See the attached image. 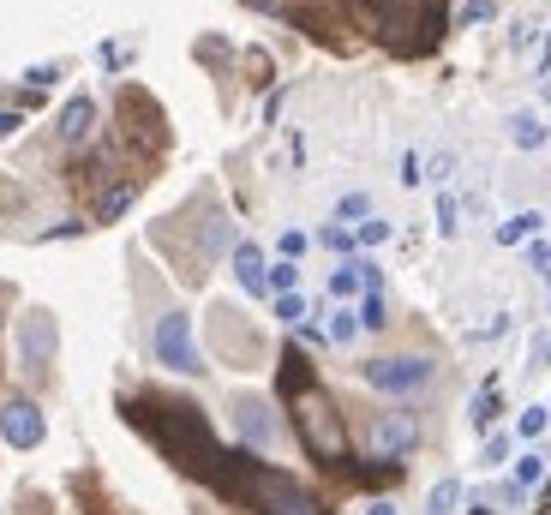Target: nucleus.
Returning a JSON list of instances; mask_svg holds the SVG:
<instances>
[{
	"mask_svg": "<svg viewBox=\"0 0 551 515\" xmlns=\"http://www.w3.org/2000/svg\"><path fill=\"white\" fill-rule=\"evenodd\" d=\"M126 420H132L138 432H150V438H156V450H162L174 468H186V474H204V480H216V474H222L216 432H210V420H204L192 402L144 396V402H126Z\"/></svg>",
	"mask_w": 551,
	"mask_h": 515,
	"instance_id": "obj_1",
	"label": "nucleus"
},
{
	"mask_svg": "<svg viewBox=\"0 0 551 515\" xmlns=\"http://www.w3.org/2000/svg\"><path fill=\"white\" fill-rule=\"evenodd\" d=\"M216 492H228V498L252 504L258 515H324V504H318V498H312L300 480H288L282 468H264L252 450H234V456H222Z\"/></svg>",
	"mask_w": 551,
	"mask_h": 515,
	"instance_id": "obj_2",
	"label": "nucleus"
},
{
	"mask_svg": "<svg viewBox=\"0 0 551 515\" xmlns=\"http://www.w3.org/2000/svg\"><path fill=\"white\" fill-rule=\"evenodd\" d=\"M294 432H300V444H306L312 462L348 468V426H342V408H336L318 384L294 396Z\"/></svg>",
	"mask_w": 551,
	"mask_h": 515,
	"instance_id": "obj_3",
	"label": "nucleus"
},
{
	"mask_svg": "<svg viewBox=\"0 0 551 515\" xmlns=\"http://www.w3.org/2000/svg\"><path fill=\"white\" fill-rule=\"evenodd\" d=\"M150 342H156V360H162L168 372H180V378H198V372H204V354H198V342H192V318H186V312H162Z\"/></svg>",
	"mask_w": 551,
	"mask_h": 515,
	"instance_id": "obj_4",
	"label": "nucleus"
},
{
	"mask_svg": "<svg viewBox=\"0 0 551 515\" xmlns=\"http://www.w3.org/2000/svg\"><path fill=\"white\" fill-rule=\"evenodd\" d=\"M360 378L372 390H384V396H414V390L432 384V360L426 354H390V360H366Z\"/></svg>",
	"mask_w": 551,
	"mask_h": 515,
	"instance_id": "obj_5",
	"label": "nucleus"
},
{
	"mask_svg": "<svg viewBox=\"0 0 551 515\" xmlns=\"http://www.w3.org/2000/svg\"><path fill=\"white\" fill-rule=\"evenodd\" d=\"M414 444H420V420H414L408 408L372 414V426H366V450H372V462H402Z\"/></svg>",
	"mask_w": 551,
	"mask_h": 515,
	"instance_id": "obj_6",
	"label": "nucleus"
},
{
	"mask_svg": "<svg viewBox=\"0 0 551 515\" xmlns=\"http://www.w3.org/2000/svg\"><path fill=\"white\" fill-rule=\"evenodd\" d=\"M42 438H48L42 408H36L30 396H6V402H0V444H12V450H36Z\"/></svg>",
	"mask_w": 551,
	"mask_h": 515,
	"instance_id": "obj_7",
	"label": "nucleus"
},
{
	"mask_svg": "<svg viewBox=\"0 0 551 515\" xmlns=\"http://www.w3.org/2000/svg\"><path fill=\"white\" fill-rule=\"evenodd\" d=\"M18 360H24L30 378L48 372V360H54V318H48V312H30V318H24V330H18Z\"/></svg>",
	"mask_w": 551,
	"mask_h": 515,
	"instance_id": "obj_8",
	"label": "nucleus"
},
{
	"mask_svg": "<svg viewBox=\"0 0 551 515\" xmlns=\"http://www.w3.org/2000/svg\"><path fill=\"white\" fill-rule=\"evenodd\" d=\"M234 426H240V438H246L252 450L276 444V414H270V402H258V396H240V402H234Z\"/></svg>",
	"mask_w": 551,
	"mask_h": 515,
	"instance_id": "obj_9",
	"label": "nucleus"
},
{
	"mask_svg": "<svg viewBox=\"0 0 551 515\" xmlns=\"http://www.w3.org/2000/svg\"><path fill=\"white\" fill-rule=\"evenodd\" d=\"M234 276H240V288H246V294H264V288H270L264 252H258L252 240H240V246H234Z\"/></svg>",
	"mask_w": 551,
	"mask_h": 515,
	"instance_id": "obj_10",
	"label": "nucleus"
},
{
	"mask_svg": "<svg viewBox=\"0 0 551 515\" xmlns=\"http://www.w3.org/2000/svg\"><path fill=\"white\" fill-rule=\"evenodd\" d=\"M90 126H96V102H90V96H72V102L60 108V138H66V144H84Z\"/></svg>",
	"mask_w": 551,
	"mask_h": 515,
	"instance_id": "obj_11",
	"label": "nucleus"
},
{
	"mask_svg": "<svg viewBox=\"0 0 551 515\" xmlns=\"http://www.w3.org/2000/svg\"><path fill=\"white\" fill-rule=\"evenodd\" d=\"M276 384H282V396L294 402L300 390H312V360H306L300 348H288V354H282V378H276Z\"/></svg>",
	"mask_w": 551,
	"mask_h": 515,
	"instance_id": "obj_12",
	"label": "nucleus"
},
{
	"mask_svg": "<svg viewBox=\"0 0 551 515\" xmlns=\"http://www.w3.org/2000/svg\"><path fill=\"white\" fill-rule=\"evenodd\" d=\"M378 30H408V0H354Z\"/></svg>",
	"mask_w": 551,
	"mask_h": 515,
	"instance_id": "obj_13",
	"label": "nucleus"
},
{
	"mask_svg": "<svg viewBox=\"0 0 551 515\" xmlns=\"http://www.w3.org/2000/svg\"><path fill=\"white\" fill-rule=\"evenodd\" d=\"M132 198H138V180H126V186H108V192L96 198V222H114V216H120Z\"/></svg>",
	"mask_w": 551,
	"mask_h": 515,
	"instance_id": "obj_14",
	"label": "nucleus"
},
{
	"mask_svg": "<svg viewBox=\"0 0 551 515\" xmlns=\"http://www.w3.org/2000/svg\"><path fill=\"white\" fill-rule=\"evenodd\" d=\"M360 288H366V264H342V270L330 276V294H336V300H354Z\"/></svg>",
	"mask_w": 551,
	"mask_h": 515,
	"instance_id": "obj_15",
	"label": "nucleus"
},
{
	"mask_svg": "<svg viewBox=\"0 0 551 515\" xmlns=\"http://www.w3.org/2000/svg\"><path fill=\"white\" fill-rule=\"evenodd\" d=\"M540 228H546V216H540V210H528V216L504 222V228H498V240H504V246H516V240H528V234H540Z\"/></svg>",
	"mask_w": 551,
	"mask_h": 515,
	"instance_id": "obj_16",
	"label": "nucleus"
},
{
	"mask_svg": "<svg viewBox=\"0 0 551 515\" xmlns=\"http://www.w3.org/2000/svg\"><path fill=\"white\" fill-rule=\"evenodd\" d=\"M498 408H504V390H498V384H486V390H480V396H474V426H480V432H486V426H492V420H498Z\"/></svg>",
	"mask_w": 551,
	"mask_h": 515,
	"instance_id": "obj_17",
	"label": "nucleus"
},
{
	"mask_svg": "<svg viewBox=\"0 0 551 515\" xmlns=\"http://www.w3.org/2000/svg\"><path fill=\"white\" fill-rule=\"evenodd\" d=\"M462 504V480H438L432 486V504H426V515H450Z\"/></svg>",
	"mask_w": 551,
	"mask_h": 515,
	"instance_id": "obj_18",
	"label": "nucleus"
},
{
	"mask_svg": "<svg viewBox=\"0 0 551 515\" xmlns=\"http://www.w3.org/2000/svg\"><path fill=\"white\" fill-rule=\"evenodd\" d=\"M510 126H516V144H522V150H540V144H546V126H540L534 114H516Z\"/></svg>",
	"mask_w": 551,
	"mask_h": 515,
	"instance_id": "obj_19",
	"label": "nucleus"
},
{
	"mask_svg": "<svg viewBox=\"0 0 551 515\" xmlns=\"http://www.w3.org/2000/svg\"><path fill=\"white\" fill-rule=\"evenodd\" d=\"M384 324H390V312H384V294L372 288V294H366V306H360V330H384Z\"/></svg>",
	"mask_w": 551,
	"mask_h": 515,
	"instance_id": "obj_20",
	"label": "nucleus"
},
{
	"mask_svg": "<svg viewBox=\"0 0 551 515\" xmlns=\"http://www.w3.org/2000/svg\"><path fill=\"white\" fill-rule=\"evenodd\" d=\"M540 474H546V456H522V462H516V486H522V492L540 486Z\"/></svg>",
	"mask_w": 551,
	"mask_h": 515,
	"instance_id": "obj_21",
	"label": "nucleus"
},
{
	"mask_svg": "<svg viewBox=\"0 0 551 515\" xmlns=\"http://www.w3.org/2000/svg\"><path fill=\"white\" fill-rule=\"evenodd\" d=\"M354 336H360V318L354 312H336L330 318V342H354Z\"/></svg>",
	"mask_w": 551,
	"mask_h": 515,
	"instance_id": "obj_22",
	"label": "nucleus"
},
{
	"mask_svg": "<svg viewBox=\"0 0 551 515\" xmlns=\"http://www.w3.org/2000/svg\"><path fill=\"white\" fill-rule=\"evenodd\" d=\"M420 30H426V42H438V30H444V0H426V18H420Z\"/></svg>",
	"mask_w": 551,
	"mask_h": 515,
	"instance_id": "obj_23",
	"label": "nucleus"
},
{
	"mask_svg": "<svg viewBox=\"0 0 551 515\" xmlns=\"http://www.w3.org/2000/svg\"><path fill=\"white\" fill-rule=\"evenodd\" d=\"M366 210H372V204H366V192H348V198L336 204V216H342V222H354V216H366Z\"/></svg>",
	"mask_w": 551,
	"mask_h": 515,
	"instance_id": "obj_24",
	"label": "nucleus"
},
{
	"mask_svg": "<svg viewBox=\"0 0 551 515\" xmlns=\"http://www.w3.org/2000/svg\"><path fill=\"white\" fill-rule=\"evenodd\" d=\"M294 282H300L294 264H276V270H270V288H276V294H294Z\"/></svg>",
	"mask_w": 551,
	"mask_h": 515,
	"instance_id": "obj_25",
	"label": "nucleus"
},
{
	"mask_svg": "<svg viewBox=\"0 0 551 515\" xmlns=\"http://www.w3.org/2000/svg\"><path fill=\"white\" fill-rule=\"evenodd\" d=\"M276 318L300 324V318H306V300H300V294H282V300H276Z\"/></svg>",
	"mask_w": 551,
	"mask_h": 515,
	"instance_id": "obj_26",
	"label": "nucleus"
},
{
	"mask_svg": "<svg viewBox=\"0 0 551 515\" xmlns=\"http://www.w3.org/2000/svg\"><path fill=\"white\" fill-rule=\"evenodd\" d=\"M546 408H528V414H522V426H516V432H522V438H540V432H546Z\"/></svg>",
	"mask_w": 551,
	"mask_h": 515,
	"instance_id": "obj_27",
	"label": "nucleus"
},
{
	"mask_svg": "<svg viewBox=\"0 0 551 515\" xmlns=\"http://www.w3.org/2000/svg\"><path fill=\"white\" fill-rule=\"evenodd\" d=\"M492 12H498V6H492V0H468V6H462V24H486V18H492Z\"/></svg>",
	"mask_w": 551,
	"mask_h": 515,
	"instance_id": "obj_28",
	"label": "nucleus"
},
{
	"mask_svg": "<svg viewBox=\"0 0 551 515\" xmlns=\"http://www.w3.org/2000/svg\"><path fill=\"white\" fill-rule=\"evenodd\" d=\"M360 240H366V246H384V240H390V222H366Z\"/></svg>",
	"mask_w": 551,
	"mask_h": 515,
	"instance_id": "obj_29",
	"label": "nucleus"
},
{
	"mask_svg": "<svg viewBox=\"0 0 551 515\" xmlns=\"http://www.w3.org/2000/svg\"><path fill=\"white\" fill-rule=\"evenodd\" d=\"M24 78H30V84H36V90H42V84H54V78H60V66H30V72H24Z\"/></svg>",
	"mask_w": 551,
	"mask_h": 515,
	"instance_id": "obj_30",
	"label": "nucleus"
},
{
	"mask_svg": "<svg viewBox=\"0 0 551 515\" xmlns=\"http://www.w3.org/2000/svg\"><path fill=\"white\" fill-rule=\"evenodd\" d=\"M438 228H444V234H456V198H444V204H438Z\"/></svg>",
	"mask_w": 551,
	"mask_h": 515,
	"instance_id": "obj_31",
	"label": "nucleus"
},
{
	"mask_svg": "<svg viewBox=\"0 0 551 515\" xmlns=\"http://www.w3.org/2000/svg\"><path fill=\"white\" fill-rule=\"evenodd\" d=\"M504 456H510V438H486V462H492V468H498V462H504Z\"/></svg>",
	"mask_w": 551,
	"mask_h": 515,
	"instance_id": "obj_32",
	"label": "nucleus"
},
{
	"mask_svg": "<svg viewBox=\"0 0 551 515\" xmlns=\"http://www.w3.org/2000/svg\"><path fill=\"white\" fill-rule=\"evenodd\" d=\"M306 252V234H282V258H300Z\"/></svg>",
	"mask_w": 551,
	"mask_h": 515,
	"instance_id": "obj_33",
	"label": "nucleus"
},
{
	"mask_svg": "<svg viewBox=\"0 0 551 515\" xmlns=\"http://www.w3.org/2000/svg\"><path fill=\"white\" fill-rule=\"evenodd\" d=\"M540 84L551 90V36H546V54H540Z\"/></svg>",
	"mask_w": 551,
	"mask_h": 515,
	"instance_id": "obj_34",
	"label": "nucleus"
},
{
	"mask_svg": "<svg viewBox=\"0 0 551 515\" xmlns=\"http://www.w3.org/2000/svg\"><path fill=\"white\" fill-rule=\"evenodd\" d=\"M6 132H18V114H6V108H0V138H6Z\"/></svg>",
	"mask_w": 551,
	"mask_h": 515,
	"instance_id": "obj_35",
	"label": "nucleus"
},
{
	"mask_svg": "<svg viewBox=\"0 0 551 515\" xmlns=\"http://www.w3.org/2000/svg\"><path fill=\"white\" fill-rule=\"evenodd\" d=\"M540 515H551V480H546V498H540Z\"/></svg>",
	"mask_w": 551,
	"mask_h": 515,
	"instance_id": "obj_36",
	"label": "nucleus"
},
{
	"mask_svg": "<svg viewBox=\"0 0 551 515\" xmlns=\"http://www.w3.org/2000/svg\"><path fill=\"white\" fill-rule=\"evenodd\" d=\"M366 515H396V510H390V504H372V510H366Z\"/></svg>",
	"mask_w": 551,
	"mask_h": 515,
	"instance_id": "obj_37",
	"label": "nucleus"
}]
</instances>
